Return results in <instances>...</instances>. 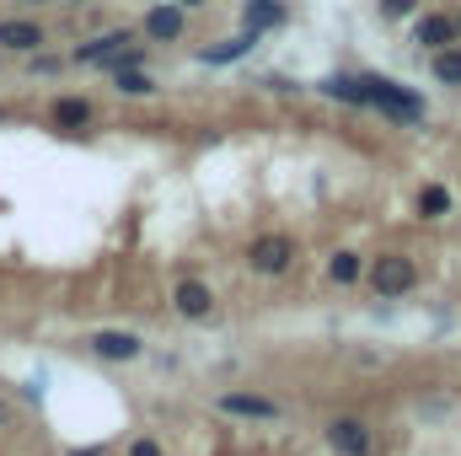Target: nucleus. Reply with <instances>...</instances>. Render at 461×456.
I'll use <instances>...</instances> for the list:
<instances>
[{"label": "nucleus", "instance_id": "obj_18", "mask_svg": "<svg viewBox=\"0 0 461 456\" xmlns=\"http://www.w3.org/2000/svg\"><path fill=\"white\" fill-rule=\"evenodd\" d=\"M129 456H161V446H156V441H134V446H129Z\"/></svg>", "mask_w": 461, "mask_h": 456}, {"label": "nucleus", "instance_id": "obj_9", "mask_svg": "<svg viewBox=\"0 0 461 456\" xmlns=\"http://www.w3.org/2000/svg\"><path fill=\"white\" fill-rule=\"evenodd\" d=\"M43 38H49V32H43L38 22H0V49H22V54H27V49H38Z\"/></svg>", "mask_w": 461, "mask_h": 456}, {"label": "nucleus", "instance_id": "obj_12", "mask_svg": "<svg viewBox=\"0 0 461 456\" xmlns=\"http://www.w3.org/2000/svg\"><path fill=\"white\" fill-rule=\"evenodd\" d=\"M359 274H365L359 252H333V263H328V279L333 285H359Z\"/></svg>", "mask_w": 461, "mask_h": 456}, {"label": "nucleus", "instance_id": "obj_22", "mask_svg": "<svg viewBox=\"0 0 461 456\" xmlns=\"http://www.w3.org/2000/svg\"><path fill=\"white\" fill-rule=\"evenodd\" d=\"M451 22H456V38H461V11H456V16H451Z\"/></svg>", "mask_w": 461, "mask_h": 456}, {"label": "nucleus", "instance_id": "obj_8", "mask_svg": "<svg viewBox=\"0 0 461 456\" xmlns=\"http://www.w3.org/2000/svg\"><path fill=\"white\" fill-rule=\"evenodd\" d=\"M221 408L236 414V419H279V403H268V397H247V392H230L221 397Z\"/></svg>", "mask_w": 461, "mask_h": 456}, {"label": "nucleus", "instance_id": "obj_1", "mask_svg": "<svg viewBox=\"0 0 461 456\" xmlns=\"http://www.w3.org/2000/svg\"><path fill=\"white\" fill-rule=\"evenodd\" d=\"M370 290L375 296H386V301H397V296H408L413 285H419V263L413 258H402V252H381L375 263H370Z\"/></svg>", "mask_w": 461, "mask_h": 456}, {"label": "nucleus", "instance_id": "obj_13", "mask_svg": "<svg viewBox=\"0 0 461 456\" xmlns=\"http://www.w3.org/2000/svg\"><path fill=\"white\" fill-rule=\"evenodd\" d=\"M435 81H446V87H461V49H456V43L435 49Z\"/></svg>", "mask_w": 461, "mask_h": 456}, {"label": "nucleus", "instance_id": "obj_10", "mask_svg": "<svg viewBox=\"0 0 461 456\" xmlns=\"http://www.w3.org/2000/svg\"><path fill=\"white\" fill-rule=\"evenodd\" d=\"M451 205H456V199H451V188H446V183H429V188L419 194V215H424V221H446V215H451Z\"/></svg>", "mask_w": 461, "mask_h": 456}, {"label": "nucleus", "instance_id": "obj_15", "mask_svg": "<svg viewBox=\"0 0 461 456\" xmlns=\"http://www.w3.org/2000/svg\"><path fill=\"white\" fill-rule=\"evenodd\" d=\"M118 92H123V97H145V92H156V87H150V76H140V70L123 65V70H118Z\"/></svg>", "mask_w": 461, "mask_h": 456}, {"label": "nucleus", "instance_id": "obj_4", "mask_svg": "<svg viewBox=\"0 0 461 456\" xmlns=\"http://www.w3.org/2000/svg\"><path fill=\"white\" fill-rule=\"evenodd\" d=\"M328 446L339 456H370V430L359 419H333L328 424Z\"/></svg>", "mask_w": 461, "mask_h": 456}, {"label": "nucleus", "instance_id": "obj_14", "mask_svg": "<svg viewBox=\"0 0 461 456\" xmlns=\"http://www.w3.org/2000/svg\"><path fill=\"white\" fill-rule=\"evenodd\" d=\"M252 49V32H241V38H230V43H221V49H204V59L210 65H221V59H241Z\"/></svg>", "mask_w": 461, "mask_h": 456}, {"label": "nucleus", "instance_id": "obj_3", "mask_svg": "<svg viewBox=\"0 0 461 456\" xmlns=\"http://www.w3.org/2000/svg\"><path fill=\"white\" fill-rule=\"evenodd\" d=\"M247 263H252L258 274H285V269L295 263V242H290V236H263V242H252Z\"/></svg>", "mask_w": 461, "mask_h": 456}, {"label": "nucleus", "instance_id": "obj_20", "mask_svg": "<svg viewBox=\"0 0 461 456\" xmlns=\"http://www.w3.org/2000/svg\"><path fill=\"white\" fill-rule=\"evenodd\" d=\"M70 456H103V446H86V451H70Z\"/></svg>", "mask_w": 461, "mask_h": 456}, {"label": "nucleus", "instance_id": "obj_11", "mask_svg": "<svg viewBox=\"0 0 461 456\" xmlns=\"http://www.w3.org/2000/svg\"><path fill=\"white\" fill-rule=\"evenodd\" d=\"M54 123H59V129H86V123H92V103L59 97V103H54Z\"/></svg>", "mask_w": 461, "mask_h": 456}, {"label": "nucleus", "instance_id": "obj_2", "mask_svg": "<svg viewBox=\"0 0 461 456\" xmlns=\"http://www.w3.org/2000/svg\"><path fill=\"white\" fill-rule=\"evenodd\" d=\"M150 43H177L183 32H188V11L177 5V0H167V5H150L145 11V27H140Z\"/></svg>", "mask_w": 461, "mask_h": 456}, {"label": "nucleus", "instance_id": "obj_21", "mask_svg": "<svg viewBox=\"0 0 461 456\" xmlns=\"http://www.w3.org/2000/svg\"><path fill=\"white\" fill-rule=\"evenodd\" d=\"M177 5H183V11H188V5H204V0H177Z\"/></svg>", "mask_w": 461, "mask_h": 456}, {"label": "nucleus", "instance_id": "obj_5", "mask_svg": "<svg viewBox=\"0 0 461 456\" xmlns=\"http://www.w3.org/2000/svg\"><path fill=\"white\" fill-rule=\"evenodd\" d=\"M172 306H177L183 317H194V323H199V317H210V312H215V296H210V285H204V279H183V285L172 290Z\"/></svg>", "mask_w": 461, "mask_h": 456}, {"label": "nucleus", "instance_id": "obj_7", "mask_svg": "<svg viewBox=\"0 0 461 456\" xmlns=\"http://www.w3.org/2000/svg\"><path fill=\"white\" fill-rule=\"evenodd\" d=\"M92 349H97L103 360H134V354H140V339L123 333V328H103V333L92 339Z\"/></svg>", "mask_w": 461, "mask_h": 456}, {"label": "nucleus", "instance_id": "obj_17", "mask_svg": "<svg viewBox=\"0 0 461 456\" xmlns=\"http://www.w3.org/2000/svg\"><path fill=\"white\" fill-rule=\"evenodd\" d=\"M413 5H419V0H381V16H392V22H397V16H408Z\"/></svg>", "mask_w": 461, "mask_h": 456}, {"label": "nucleus", "instance_id": "obj_19", "mask_svg": "<svg viewBox=\"0 0 461 456\" xmlns=\"http://www.w3.org/2000/svg\"><path fill=\"white\" fill-rule=\"evenodd\" d=\"M11 419H16V414H11V403H0V430H11Z\"/></svg>", "mask_w": 461, "mask_h": 456}, {"label": "nucleus", "instance_id": "obj_16", "mask_svg": "<svg viewBox=\"0 0 461 456\" xmlns=\"http://www.w3.org/2000/svg\"><path fill=\"white\" fill-rule=\"evenodd\" d=\"M118 43H129V32H108V38L86 43V49H81V59H108V54H118Z\"/></svg>", "mask_w": 461, "mask_h": 456}, {"label": "nucleus", "instance_id": "obj_6", "mask_svg": "<svg viewBox=\"0 0 461 456\" xmlns=\"http://www.w3.org/2000/svg\"><path fill=\"white\" fill-rule=\"evenodd\" d=\"M413 38H419V43H424V49L435 54V49L456 43V22H451L446 11H435V16H424V22H419V32H413Z\"/></svg>", "mask_w": 461, "mask_h": 456}]
</instances>
